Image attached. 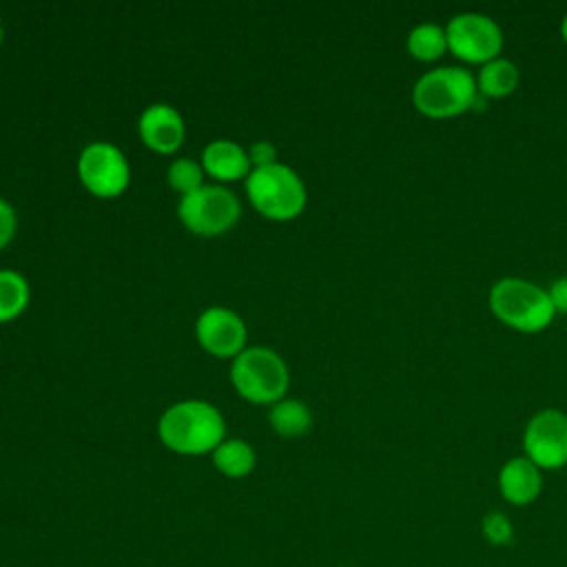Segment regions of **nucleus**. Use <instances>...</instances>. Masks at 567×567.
Returning <instances> with one entry per match:
<instances>
[{"mask_svg":"<svg viewBox=\"0 0 567 567\" xmlns=\"http://www.w3.org/2000/svg\"><path fill=\"white\" fill-rule=\"evenodd\" d=\"M195 337L213 357L235 359L246 348L248 330L235 310L226 306H210L199 312L195 321Z\"/></svg>","mask_w":567,"mask_h":567,"instance_id":"nucleus-10","label":"nucleus"},{"mask_svg":"<svg viewBox=\"0 0 567 567\" xmlns=\"http://www.w3.org/2000/svg\"><path fill=\"white\" fill-rule=\"evenodd\" d=\"M503 501L516 507L532 505L543 492V470L532 463L525 454L507 458L496 476Z\"/></svg>","mask_w":567,"mask_h":567,"instance_id":"nucleus-12","label":"nucleus"},{"mask_svg":"<svg viewBox=\"0 0 567 567\" xmlns=\"http://www.w3.org/2000/svg\"><path fill=\"white\" fill-rule=\"evenodd\" d=\"M405 47L414 60L436 62L447 53L445 27H441L436 22H421L408 33Z\"/></svg>","mask_w":567,"mask_h":567,"instance_id":"nucleus-17","label":"nucleus"},{"mask_svg":"<svg viewBox=\"0 0 567 567\" xmlns=\"http://www.w3.org/2000/svg\"><path fill=\"white\" fill-rule=\"evenodd\" d=\"M230 381L244 399L272 405L286 396L290 372L277 350L268 346H250L233 359Z\"/></svg>","mask_w":567,"mask_h":567,"instance_id":"nucleus-5","label":"nucleus"},{"mask_svg":"<svg viewBox=\"0 0 567 567\" xmlns=\"http://www.w3.org/2000/svg\"><path fill=\"white\" fill-rule=\"evenodd\" d=\"M159 441L177 454H206L226 439L221 412L202 399H184L168 405L157 421Z\"/></svg>","mask_w":567,"mask_h":567,"instance_id":"nucleus-1","label":"nucleus"},{"mask_svg":"<svg viewBox=\"0 0 567 567\" xmlns=\"http://www.w3.org/2000/svg\"><path fill=\"white\" fill-rule=\"evenodd\" d=\"M248 157H250L252 168H259V166H268V164L279 162V159H277V148H275L270 142H266V140H259V142L250 144Z\"/></svg>","mask_w":567,"mask_h":567,"instance_id":"nucleus-22","label":"nucleus"},{"mask_svg":"<svg viewBox=\"0 0 567 567\" xmlns=\"http://www.w3.org/2000/svg\"><path fill=\"white\" fill-rule=\"evenodd\" d=\"M241 215L239 197L224 184H202L179 195L177 217L195 235L213 237L230 230Z\"/></svg>","mask_w":567,"mask_h":567,"instance_id":"nucleus-6","label":"nucleus"},{"mask_svg":"<svg viewBox=\"0 0 567 567\" xmlns=\"http://www.w3.org/2000/svg\"><path fill=\"white\" fill-rule=\"evenodd\" d=\"M166 182L179 195L193 193L195 188L206 184L204 182V166H202V162H197L193 157H177L168 164Z\"/></svg>","mask_w":567,"mask_h":567,"instance_id":"nucleus-19","label":"nucleus"},{"mask_svg":"<svg viewBox=\"0 0 567 567\" xmlns=\"http://www.w3.org/2000/svg\"><path fill=\"white\" fill-rule=\"evenodd\" d=\"M18 230V215L9 199L0 197V248H4Z\"/></svg>","mask_w":567,"mask_h":567,"instance_id":"nucleus-21","label":"nucleus"},{"mask_svg":"<svg viewBox=\"0 0 567 567\" xmlns=\"http://www.w3.org/2000/svg\"><path fill=\"white\" fill-rule=\"evenodd\" d=\"M478 100L476 75L465 66H436L412 86L414 109L430 120H450L474 109Z\"/></svg>","mask_w":567,"mask_h":567,"instance_id":"nucleus-3","label":"nucleus"},{"mask_svg":"<svg viewBox=\"0 0 567 567\" xmlns=\"http://www.w3.org/2000/svg\"><path fill=\"white\" fill-rule=\"evenodd\" d=\"M78 175L84 188L97 197H117L131 182V166L113 142H89L78 157Z\"/></svg>","mask_w":567,"mask_h":567,"instance_id":"nucleus-8","label":"nucleus"},{"mask_svg":"<svg viewBox=\"0 0 567 567\" xmlns=\"http://www.w3.org/2000/svg\"><path fill=\"white\" fill-rule=\"evenodd\" d=\"M257 454L244 439H224L213 450V465L228 478H244L252 472Z\"/></svg>","mask_w":567,"mask_h":567,"instance_id":"nucleus-15","label":"nucleus"},{"mask_svg":"<svg viewBox=\"0 0 567 567\" xmlns=\"http://www.w3.org/2000/svg\"><path fill=\"white\" fill-rule=\"evenodd\" d=\"M487 306L501 323L525 334L543 332L556 317L547 288L523 277L494 281L487 292Z\"/></svg>","mask_w":567,"mask_h":567,"instance_id":"nucleus-2","label":"nucleus"},{"mask_svg":"<svg viewBox=\"0 0 567 567\" xmlns=\"http://www.w3.org/2000/svg\"><path fill=\"white\" fill-rule=\"evenodd\" d=\"M547 295H549V301L554 306V312L556 315H567V275L554 279L547 288Z\"/></svg>","mask_w":567,"mask_h":567,"instance_id":"nucleus-23","label":"nucleus"},{"mask_svg":"<svg viewBox=\"0 0 567 567\" xmlns=\"http://www.w3.org/2000/svg\"><path fill=\"white\" fill-rule=\"evenodd\" d=\"M137 131L148 148L157 153H173L186 137V122L175 106L166 102H153L140 113Z\"/></svg>","mask_w":567,"mask_h":567,"instance_id":"nucleus-11","label":"nucleus"},{"mask_svg":"<svg viewBox=\"0 0 567 567\" xmlns=\"http://www.w3.org/2000/svg\"><path fill=\"white\" fill-rule=\"evenodd\" d=\"M2 40H4V29H2V22H0V44H2Z\"/></svg>","mask_w":567,"mask_h":567,"instance_id":"nucleus-25","label":"nucleus"},{"mask_svg":"<svg viewBox=\"0 0 567 567\" xmlns=\"http://www.w3.org/2000/svg\"><path fill=\"white\" fill-rule=\"evenodd\" d=\"M560 38H563V42L567 44V13H565L563 20H560Z\"/></svg>","mask_w":567,"mask_h":567,"instance_id":"nucleus-24","label":"nucleus"},{"mask_svg":"<svg viewBox=\"0 0 567 567\" xmlns=\"http://www.w3.org/2000/svg\"><path fill=\"white\" fill-rule=\"evenodd\" d=\"M523 454L540 470L567 467V414L543 408L525 423Z\"/></svg>","mask_w":567,"mask_h":567,"instance_id":"nucleus-9","label":"nucleus"},{"mask_svg":"<svg viewBox=\"0 0 567 567\" xmlns=\"http://www.w3.org/2000/svg\"><path fill=\"white\" fill-rule=\"evenodd\" d=\"M272 430L281 436H301L312 427V412L301 399H279L268 410Z\"/></svg>","mask_w":567,"mask_h":567,"instance_id":"nucleus-16","label":"nucleus"},{"mask_svg":"<svg viewBox=\"0 0 567 567\" xmlns=\"http://www.w3.org/2000/svg\"><path fill=\"white\" fill-rule=\"evenodd\" d=\"M447 51L465 64H487L501 58L505 38L494 18L478 11H463L445 24Z\"/></svg>","mask_w":567,"mask_h":567,"instance_id":"nucleus-7","label":"nucleus"},{"mask_svg":"<svg viewBox=\"0 0 567 567\" xmlns=\"http://www.w3.org/2000/svg\"><path fill=\"white\" fill-rule=\"evenodd\" d=\"M31 288L22 272L0 268V323L16 319L29 306Z\"/></svg>","mask_w":567,"mask_h":567,"instance_id":"nucleus-18","label":"nucleus"},{"mask_svg":"<svg viewBox=\"0 0 567 567\" xmlns=\"http://www.w3.org/2000/svg\"><path fill=\"white\" fill-rule=\"evenodd\" d=\"M199 162L204 166V173L215 177L219 184L246 179L248 173L252 171L248 148H244L239 142L228 140V137H217V140L208 142L202 148Z\"/></svg>","mask_w":567,"mask_h":567,"instance_id":"nucleus-13","label":"nucleus"},{"mask_svg":"<svg viewBox=\"0 0 567 567\" xmlns=\"http://www.w3.org/2000/svg\"><path fill=\"white\" fill-rule=\"evenodd\" d=\"M244 188L257 213L275 221L297 217L308 199L303 179L284 162L252 168L244 179Z\"/></svg>","mask_w":567,"mask_h":567,"instance_id":"nucleus-4","label":"nucleus"},{"mask_svg":"<svg viewBox=\"0 0 567 567\" xmlns=\"http://www.w3.org/2000/svg\"><path fill=\"white\" fill-rule=\"evenodd\" d=\"M518 80V66L501 55L478 69L476 89L485 100H503L516 91Z\"/></svg>","mask_w":567,"mask_h":567,"instance_id":"nucleus-14","label":"nucleus"},{"mask_svg":"<svg viewBox=\"0 0 567 567\" xmlns=\"http://www.w3.org/2000/svg\"><path fill=\"white\" fill-rule=\"evenodd\" d=\"M481 532H483L485 540L489 545H496V547L509 545L514 540V525H512L509 516L498 512V509H489L481 518Z\"/></svg>","mask_w":567,"mask_h":567,"instance_id":"nucleus-20","label":"nucleus"}]
</instances>
